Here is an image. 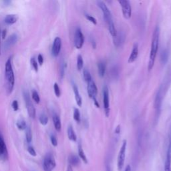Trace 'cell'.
<instances>
[{
  "label": "cell",
  "mask_w": 171,
  "mask_h": 171,
  "mask_svg": "<svg viewBox=\"0 0 171 171\" xmlns=\"http://www.w3.org/2000/svg\"><path fill=\"white\" fill-rule=\"evenodd\" d=\"M5 84L8 95L12 93L15 85V76L12 66V57H10L5 65Z\"/></svg>",
  "instance_id": "obj_1"
},
{
  "label": "cell",
  "mask_w": 171,
  "mask_h": 171,
  "mask_svg": "<svg viewBox=\"0 0 171 171\" xmlns=\"http://www.w3.org/2000/svg\"><path fill=\"white\" fill-rule=\"evenodd\" d=\"M38 62L40 66H42L43 64V57L41 54H39L38 56Z\"/></svg>",
  "instance_id": "obj_39"
},
{
  "label": "cell",
  "mask_w": 171,
  "mask_h": 171,
  "mask_svg": "<svg viewBox=\"0 0 171 171\" xmlns=\"http://www.w3.org/2000/svg\"><path fill=\"white\" fill-rule=\"evenodd\" d=\"M32 99H33L34 101L35 102L36 104H40V97L39 96V94L38 93V92L35 90H33L32 92Z\"/></svg>",
  "instance_id": "obj_28"
},
{
  "label": "cell",
  "mask_w": 171,
  "mask_h": 171,
  "mask_svg": "<svg viewBox=\"0 0 171 171\" xmlns=\"http://www.w3.org/2000/svg\"><path fill=\"white\" fill-rule=\"evenodd\" d=\"M126 146H127V141L126 140H124L122 142V146L120 149L117 158V166L118 169L119 171L122 170L124 165V161H125L126 152Z\"/></svg>",
  "instance_id": "obj_4"
},
{
  "label": "cell",
  "mask_w": 171,
  "mask_h": 171,
  "mask_svg": "<svg viewBox=\"0 0 171 171\" xmlns=\"http://www.w3.org/2000/svg\"><path fill=\"white\" fill-rule=\"evenodd\" d=\"M124 171H131V167H130V165H128L126 166V169H125V170Z\"/></svg>",
  "instance_id": "obj_42"
},
{
  "label": "cell",
  "mask_w": 171,
  "mask_h": 171,
  "mask_svg": "<svg viewBox=\"0 0 171 171\" xmlns=\"http://www.w3.org/2000/svg\"><path fill=\"white\" fill-rule=\"evenodd\" d=\"M105 1H106V2H107L108 4H110V5H111V4H112V0H105Z\"/></svg>",
  "instance_id": "obj_44"
},
{
  "label": "cell",
  "mask_w": 171,
  "mask_h": 171,
  "mask_svg": "<svg viewBox=\"0 0 171 171\" xmlns=\"http://www.w3.org/2000/svg\"><path fill=\"white\" fill-rule=\"evenodd\" d=\"M67 133H68V137L69 138V140L73 141V142H76V141L77 140V136H76L75 131L74 130L72 126L70 125L68 126Z\"/></svg>",
  "instance_id": "obj_20"
},
{
  "label": "cell",
  "mask_w": 171,
  "mask_h": 171,
  "mask_svg": "<svg viewBox=\"0 0 171 171\" xmlns=\"http://www.w3.org/2000/svg\"><path fill=\"white\" fill-rule=\"evenodd\" d=\"M87 90L88 94L89 97L92 98L94 100V103L97 108H100V105L96 100V96L98 94V89H97V86L95 84V82L93 80H90V82L87 83Z\"/></svg>",
  "instance_id": "obj_6"
},
{
  "label": "cell",
  "mask_w": 171,
  "mask_h": 171,
  "mask_svg": "<svg viewBox=\"0 0 171 171\" xmlns=\"http://www.w3.org/2000/svg\"><path fill=\"white\" fill-rule=\"evenodd\" d=\"M97 4H98V6L99 8H100L102 11L104 18V20L106 22V24H107V25L114 23L112 20V14H111V12L110 10H108V7L106 6V4L104 3L102 1H101V0H98V1H97Z\"/></svg>",
  "instance_id": "obj_8"
},
{
  "label": "cell",
  "mask_w": 171,
  "mask_h": 171,
  "mask_svg": "<svg viewBox=\"0 0 171 171\" xmlns=\"http://www.w3.org/2000/svg\"><path fill=\"white\" fill-rule=\"evenodd\" d=\"M107 171H110V168H107Z\"/></svg>",
  "instance_id": "obj_46"
},
{
  "label": "cell",
  "mask_w": 171,
  "mask_h": 171,
  "mask_svg": "<svg viewBox=\"0 0 171 171\" xmlns=\"http://www.w3.org/2000/svg\"><path fill=\"white\" fill-rule=\"evenodd\" d=\"M56 166L54 156L52 154L48 153L43 161V169L44 171H53Z\"/></svg>",
  "instance_id": "obj_5"
},
{
  "label": "cell",
  "mask_w": 171,
  "mask_h": 171,
  "mask_svg": "<svg viewBox=\"0 0 171 171\" xmlns=\"http://www.w3.org/2000/svg\"><path fill=\"white\" fill-rule=\"evenodd\" d=\"M18 40V36L17 34H13L12 35L10 36L8 39H7L6 41L5 42V43H4V46H5L6 49H8V48H10L12 46L15 44V43H17Z\"/></svg>",
  "instance_id": "obj_15"
},
{
  "label": "cell",
  "mask_w": 171,
  "mask_h": 171,
  "mask_svg": "<svg viewBox=\"0 0 171 171\" xmlns=\"http://www.w3.org/2000/svg\"><path fill=\"white\" fill-rule=\"evenodd\" d=\"M165 171H171V150L167 149L165 163Z\"/></svg>",
  "instance_id": "obj_18"
},
{
  "label": "cell",
  "mask_w": 171,
  "mask_h": 171,
  "mask_svg": "<svg viewBox=\"0 0 171 171\" xmlns=\"http://www.w3.org/2000/svg\"><path fill=\"white\" fill-rule=\"evenodd\" d=\"M103 104L106 116L108 117L110 115V101L109 92L107 86H104L103 88Z\"/></svg>",
  "instance_id": "obj_10"
},
{
  "label": "cell",
  "mask_w": 171,
  "mask_h": 171,
  "mask_svg": "<svg viewBox=\"0 0 171 171\" xmlns=\"http://www.w3.org/2000/svg\"><path fill=\"white\" fill-rule=\"evenodd\" d=\"M11 106H12V108L14 111H18L19 109V104H18V100H14L12 102V104H11Z\"/></svg>",
  "instance_id": "obj_38"
},
{
  "label": "cell",
  "mask_w": 171,
  "mask_h": 171,
  "mask_svg": "<svg viewBox=\"0 0 171 171\" xmlns=\"http://www.w3.org/2000/svg\"><path fill=\"white\" fill-rule=\"evenodd\" d=\"M74 119L77 123H80V110L78 108H74Z\"/></svg>",
  "instance_id": "obj_31"
},
{
  "label": "cell",
  "mask_w": 171,
  "mask_h": 171,
  "mask_svg": "<svg viewBox=\"0 0 171 171\" xmlns=\"http://www.w3.org/2000/svg\"><path fill=\"white\" fill-rule=\"evenodd\" d=\"M84 66V60L81 55H78L77 57V69L80 71Z\"/></svg>",
  "instance_id": "obj_29"
},
{
  "label": "cell",
  "mask_w": 171,
  "mask_h": 171,
  "mask_svg": "<svg viewBox=\"0 0 171 171\" xmlns=\"http://www.w3.org/2000/svg\"><path fill=\"white\" fill-rule=\"evenodd\" d=\"M159 37H160V29H159L158 26H157L156 27L155 29H154L153 34H152L149 66H148L149 71H151L152 70V68H153V67L154 66V63H155L157 52H158V49Z\"/></svg>",
  "instance_id": "obj_2"
},
{
  "label": "cell",
  "mask_w": 171,
  "mask_h": 171,
  "mask_svg": "<svg viewBox=\"0 0 171 171\" xmlns=\"http://www.w3.org/2000/svg\"><path fill=\"white\" fill-rule=\"evenodd\" d=\"M84 43V36L80 28H77L74 35V46L77 49H81Z\"/></svg>",
  "instance_id": "obj_11"
},
{
  "label": "cell",
  "mask_w": 171,
  "mask_h": 171,
  "mask_svg": "<svg viewBox=\"0 0 171 171\" xmlns=\"http://www.w3.org/2000/svg\"><path fill=\"white\" fill-rule=\"evenodd\" d=\"M163 91L162 88H159L158 92L156 94L155 100H154V107L155 109V116L156 120L158 119V117L160 116L161 112V107L162 103H163Z\"/></svg>",
  "instance_id": "obj_3"
},
{
  "label": "cell",
  "mask_w": 171,
  "mask_h": 171,
  "mask_svg": "<svg viewBox=\"0 0 171 171\" xmlns=\"http://www.w3.org/2000/svg\"><path fill=\"white\" fill-rule=\"evenodd\" d=\"M68 162L70 165L71 166H76L80 164V158L76 155H74V154H71L69 156Z\"/></svg>",
  "instance_id": "obj_22"
},
{
  "label": "cell",
  "mask_w": 171,
  "mask_h": 171,
  "mask_svg": "<svg viewBox=\"0 0 171 171\" xmlns=\"http://www.w3.org/2000/svg\"><path fill=\"white\" fill-rule=\"evenodd\" d=\"M11 0H3L4 4L6 6H10L11 4Z\"/></svg>",
  "instance_id": "obj_40"
},
{
  "label": "cell",
  "mask_w": 171,
  "mask_h": 171,
  "mask_svg": "<svg viewBox=\"0 0 171 171\" xmlns=\"http://www.w3.org/2000/svg\"><path fill=\"white\" fill-rule=\"evenodd\" d=\"M65 68H66V64L64 61H62L60 66V75L61 79L64 78V74H65Z\"/></svg>",
  "instance_id": "obj_32"
},
{
  "label": "cell",
  "mask_w": 171,
  "mask_h": 171,
  "mask_svg": "<svg viewBox=\"0 0 171 171\" xmlns=\"http://www.w3.org/2000/svg\"><path fill=\"white\" fill-rule=\"evenodd\" d=\"M6 34H7V30L6 29H4V31L1 33V36H2V38L5 39L6 36Z\"/></svg>",
  "instance_id": "obj_41"
},
{
  "label": "cell",
  "mask_w": 171,
  "mask_h": 171,
  "mask_svg": "<svg viewBox=\"0 0 171 171\" xmlns=\"http://www.w3.org/2000/svg\"><path fill=\"white\" fill-rule=\"evenodd\" d=\"M0 38H1V30H0ZM0 43H1V38H0ZM0 54H1V46H0Z\"/></svg>",
  "instance_id": "obj_45"
},
{
  "label": "cell",
  "mask_w": 171,
  "mask_h": 171,
  "mask_svg": "<svg viewBox=\"0 0 171 171\" xmlns=\"http://www.w3.org/2000/svg\"><path fill=\"white\" fill-rule=\"evenodd\" d=\"M8 158V152L4 137L0 132V159L6 160Z\"/></svg>",
  "instance_id": "obj_12"
},
{
  "label": "cell",
  "mask_w": 171,
  "mask_h": 171,
  "mask_svg": "<svg viewBox=\"0 0 171 171\" xmlns=\"http://www.w3.org/2000/svg\"><path fill=\"white\" fill-rule=\"evenodd\" d=\"M39 121H40L41 124H42L43 126L47 125L48 122V118L47 116V115H46L45 113H42V114L40 116V118H39Z\"/></svg>",
  "instance_id": "obj_25"
},
{
  "label": "cell",
  "mask_w": 171,
  "mask_h": 171,
  "mask_svg": "<svg viewBox=\"0 0 171 171\" xmlns=\"http://www.w3.org/2000/svg\"><path fill=\"white\" fill-rule=\"evenodd\" d=\"M168 53L166 50H164L162 51L160 54V60L163 64H165L168 61Z\"/></svg>",
  "instance_id": "obj_24"
},
{
  "label": "cell",
  "mask_w": 171,
  "mask_h": 171,
  "mask_svg": "<svg viewBox=\"0 0 171 171\" xmlns=\"http://www.w3.org/2000/svg\"><path fill=\"white\" fill-rule=\"evenodd\" d=\"M52 119H53V122H54L55 129L57 131L60 132L62 129V123L60 121V116L57 114L54 113V114H53Z\"/></svg>",
  "instance_id": "obj_17"
},
{
  "label": "cell",
  "mask_w": 171,
  "mask_h": 171,
  "mask_svg": "<svg viewBox=\"0 0 171 171\" xmlns=\"http://www.w3.org/2000/svg\"><path fill=\"white\" fill-rule=\"evenodd\" d=\"M138 55V44L137 43H135L133 46L132 50L130 56H129V58L128 60V63L131 64V63H133V62H135L136 60V59H137Z\"/></svg>",
  "instance_id": "obj_14"
},
{
  "label": "cell",
  "mask_w": 171,
  "mask_h": 171,
  "mask_svg": "<svg viewBox=\"0 0 171 171\" xmlns=\"http://www.w3.org/2000/svg\"><path fill=\"white\" fill-rule=\"evenodd\" d=\"M83 75H84V78L86 82L88 83L90 81L92 80V76L90 73V71L87 70V69H84V71H83Z\"/></svg>",
  "instance_id": "obj_30"
},
{
  "label": "cell",
  "mask_w": 171,
  "mask_h": 171,
  "mask_svg": "<svg viewBox=\"0 0 171 171\" xmlns=\"http://www.w3.org/2000/svg\"><path fill=\"white\" fill-rule=\"evenodd\" d=\"M54 93L55 94V96L57 98H59L60 96H61V91H60V88L59 85L57 84V83H55L54 85Z\"/></svg>",
  "instance_id": "obj_33"
},
{
  "label": "cell",
  "mask_w": 171,
  "mask_h": 171,
  "mask_svg": "<svg viewBox=\"0 0 171 171\" xmlns=\"http://www.w3.org/2000/svg\"><path fill=\"white\" fill-rule=\"evenodd\" d=\"M26 132H25V138H26V141L28 143H30L32 140V133L31 128L29 127H27Z\"/></svg>",
  "instance_id": "obj_27"
},
{
  "label": "cell",
  "mask_w": 171,
  "mask_h": 171,
  "mask_svg": "<svg viewBox=\"0 0 171 171\" xmlns=\"http://www.w3.org/2000/svg\"><path fill=\"white\" fill-rule=\"evenodd\" d=\"M73 90H74V93L75 100L76 102V104H77V105L79 106V107H81V106H82V97H81L78 88L77 87V86L74 84H73Z\"/></svg>",
  "instance_id": "obj_16"
},
{
  "label": "cell",
  "mask_w": 171,
  "mask_h": 171,
  "mask_svg": "<svg viewBox=\"0 0 171 171\" xmlns=\"http://www.w3.org/2000/svg\"><path fill=\"white\" fill-rule=\"evenodd\" d=\"M122 7V14L124 18L130 19L132 15V9L130 4L128 0H118Z\"/></svg>",
  "instance_id": "obj_9"
},
{
  "label": "cell",
  "mask_w": 171,
  "mask_h": 171,
  "mask_svg": "<svg viewBox=\"0 0 171 171\" xmlns=\"http://www.w3.org/2000/svg\"><path fill=\"white\" fill-rule=\"evenodd\" d=\"M18 20V15H14V14H9L6 16L5 19H4V22H6V24L8 25H12L17 22Z\"/></svg>",
  "instance_id": "obj_19"
},
{
  "label": "cell",
  "mask_w": 171,
  "mask_h": 171,
  "mask_svg": "<svg viewBox=\"0 0 171 171\" xmlns=\"http://www.w3.org/2000/svg\"><path fill=\"white\" fill-rule=\"evenodd\" d=\"M67 171H73L72 166L69 165L68 166V169H67Z\"/></svg>",
  "instance_id": "obj_43"
},
{
  "label": "cell",
  "mask_w": 171,
  "mask_h": 171,
  "mask_svg": "<svg viewBox=\"0 0 171 171\" xmlns=\"http://www.w3.org/2000/svg\"><path fill=\"white\" fill-rule=\"evenodd\" d=\"M62 48V40L59 37H56L55 38L53 43L52 48V54L54 57H57L59 55L60 52L61 51Z\"/></svg>",
  "instance_id": "obj_13"
},
{
  "label": "cell",
  "mask_w": 171,
  "mask_h": 171,
  "mask_svg": "<svg viewBox=\"0 0 171 171\" xmlns=\"http://www.w3.org/2000/svg\"><path fill=\"white\" fill-rule=\"evenodd\" d=\"M50 140H51V143L54 146H57V138L55 137V136L54 135H50Z\"/></svg>",
  "instance_id": "obj_36"
},
{
  "label": "cell",
  "mask_w": 171,
  "mask_h": 171,
  "mask_svg": "<svg viewBox=\"0 0 171 171\" xmlns=\"http://www.w3.org/2000/svg\"><path fill=\"white\" fill-rule=\"evenodd\" d=\"M78 154H79V157L82 159L83 160V162L85 164H88V159H87V157L86 156V154L84 152V150H83L82 146H81V144H80L79 146H78Z\"/></svg>",
  "instance_id": "obj_23"
},
{
  "label": "cell",
  "mask_w": 171,
  "mask_h": 171,
  "mask_svg": "<svg viewBox=\"0 0 171 171\" xmlns=\"http://www.w3.org/2000/svg\"><path fill=\"white\" fill-rule=\"evenodd\" d=\"M27 151H28L29 154L32 156H36V152L35 151V149H34L32 146H28V148H27Z\"/></svg>",
  "instance_id": "obj_37"
},
{
  "label": "cell",
  "mask_w": 171,
  "mask_h": 171,
  "mask_svg": "<svg viewBox=\"0 0 171 171\" xmlns=\"http://www.w3.org/2000/svg\"><path fill=\"white\" fill-rule=\"evenodd\" d=\"M31 64L32 68H34V70H35V71H38V62L36 60V59L34 57H32L31 59Z\"/></svg>",
  "instance_id": "obj_34"
},
{
  "label": "cell",
  "mask_w": 171,
  "mask_h": 171,
  "mask_svg": "<svg viewBox=\"0 0 171 171\" xmlns=\"http://www.w3.org/2000/svg\"><path fill=\"white\" fill-rule=\"evenodd\" d=\"M98 74L101 78H103L106 73V64L104 62L100 61L98 64Z\"/></svg>",
  "instance_id": "obj_21"
},
{
  "label": "cell",
  "mask_w": 171,
  "mask_h": 171,
  "mask_svg": "<svg viewBox=\"0 0 171 171\" xmlns=\"http://www.w3.org/2000/svg\"><path fill=\"white\" fill-rule=\"evenodd\" d=\"M86 19L88 20L89 22H90L93 24L94 25L97 24V20L95 18L93 17V16H92L89 14H86Z\"/></svg>",
  "instance_id": "obj_35"
},
{
  "label": "cell",
  "mask_w": 171,
  "mask_h": 171,
  "mask_svg": "<svg viewBox=\"0 0 171 171\" xmlns=\"http://www.w3.org/2000/svg\"><path fill=\"white\" fill-rule=\"evenodd\" d=\"M24 98L25 102V106H26L29 117L32 118H34L36 117V108L32 103L31 98L27 91L24 92Z\"/></svg>",
  "instance_id": "obj_7"
},
{
  "label": "cell",
  "mask_w": 171,
  "mask_h": 171,
  "mask_svg": "<svg viewBox=\"0 0 171 171\" xmlns=\"http://www.w3.org/2000/svg\"><path fill=\"white\" fill-rule=\"evenodd\" d=\"M16 126H17L18 128L20 130H24L27 128V124L25 123V122L23 120H20L17 122L16 123Z\"/></svg>",
  "instance_id": "obj_26"
}]
</instances>
